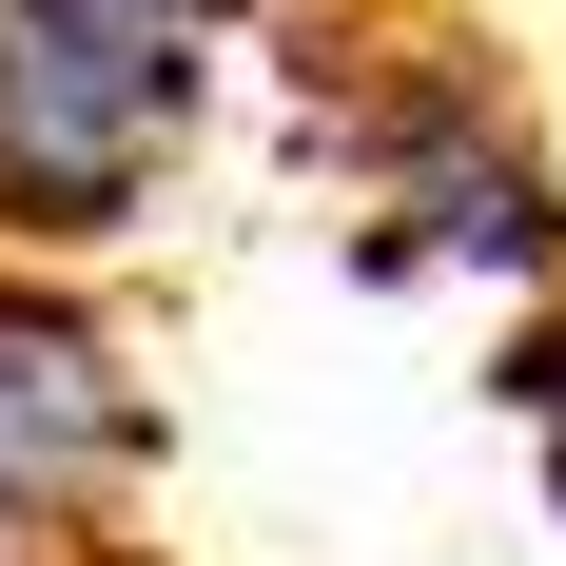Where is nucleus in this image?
Returning a JSON list of instances; mask_svg holds the SVG:
<instances>
[{"mask_svg":"<svg viewBox=\"0 0 566 566\" xmlns=\"http://www.w3.org/2000/svg\"><path fill=\"white\" fill-rule=\"evenodd\" d=\"M196 20H216V0H196Z\"/></svg>","mask_w":566,"mask_h":566,"instance_id":"39448f33","label":"nucleus"},{"mask_svg":"<svg viewBox=\"0 0 566 566\" xmlns=\"http://www.w3.org/2000/svg\"><path fill=\"white\" fill-rule=\"evenodd\" d=\"M391 196H410V234H430V254H469V274H527V293L566 274V216H547V176H527L509 137H469L450 98H430V117L391 137Z\"/></svg>","mask_w":566,"mask_h":566,"instance_id":"7ed1b4c3","label":"nucleus"},{"mask_svg":"<svg viewBox=\"0 0 566 566\" xmlns=\"http://www.w3.org/2000/svg\"><path fill=\"white\" fill-rule=\"evenodd\" d=\"M137 450H157V410H137L117 333L0 274V547H59L78 509H117Z\"/></svg>","mask_w":566,"mask_h":566,"instance_id":"f03ea898","label":"nucleus"},{"mask_svg":"<svg viewBox=\"0 0 566 566\" xmlns=\"http://www.w3.org/2000/svg\"><path fill=\"white\" fill-rule=\"evenodd\" d=\"M509 391H527V430H547V489H566V313L527 333V371H509Z\"/></svg>","mask_w":566,"mask_h":566,"instance_id":"20e7f679","label":"nucleus"},{"mask_svg":"<svg viewBox=\"0 0 566 566\" xmlns=\"http://www.w3.org/2000/svg\"><path fill=\"white\" fill-rule=\"evenodd\" d=\"M196 137V0H0V234H137Z\"/></svg>","mask_w":566,"mask_h":566,"instance_id":"f257e3e1","label":"nucleus"}]
</instances>
